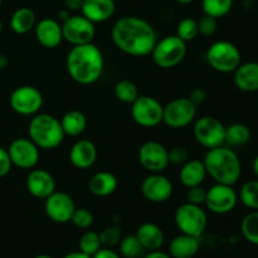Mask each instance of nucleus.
Returning <instances> with one entry per match:
<instances>
[{"instance_id": "nucleus-18", "label": "nucleus", "mask_w": 258, "mask_h": 258, "mask_svg": "<svg viewBox=\"0 0 258 258\" xmlns=\"http://www.w3.org/2000/svg\"><path fill=\"white\" fill-rule=\"evenodd\" d=\"M25 186L27 190L33 198L35 199H47L52 193H54L57 184L55 179L49 171L44 169L34 168L30 169L25 179Z\"/></svg>"}, {"instance_id": "nucleus-14", "label": "nucleus", "mask_w": 258, "mask_h": 258, "mask_svg": "<svg viewBox=\"0 0 258 258\" xmlns=\"http://www.w3.org/2000/svg\"><path fill=\"white\" fill-rule=\"evenodd\" d=\"M140 165L149 173H163L168 169L169 154L168 149L159 141H146L138 151Z\"/></svg>"}, {"instance_id": "nucleus-47", "label": "nucleus", "mask_w": 258, "mask_h": 258, "mask_svg": "<svg viewBox=\"0 0 258 258\" xmlns=\"http://www.w3.org/2000/svg\"><path fill=\"white\" fill-rule=\"evenodd\" d=\"M71 12L68 9H66V8H63V9H60L59 12H58V22L59 23H63L66 22V20L68 19V18L71 17Z\"/></svg>"}, {"instance_id": "nucleus-12", "label": "nucleus", "mask_w": 258, "mask_h": 258, "mask_svg": "<svg viewBox=\"0 0 258 258\" xmlns=\"http://www.w3.org/2000/svg\"><path fill=\"white\" fill-rule=\"evenodd\" d=\"M62 24L63 40L71 45H82L92 43L96 35L95 23L88 20L82 14L71 15Z\"/></svg>"}, {"instance_id": "nucleus-21", "label": "nucleus", "mask_w": 258, "mask_h": 258, "mask_svg": "<svg viewBox=\"0 0 258 258\" xmlns=\"http://www.w3.org/2000/svg\"><path fill=\"white\" fill-rule=\"evenodd\" d=\"M116 12L115 0H83L81 14L92 23H103Z\"/></svg>"}, {"instance_id": "nucleus-36", "label": "nucleus", "mask_w": 258, "mask_h": 258, "mask_svg": "<svg viewBox=\"0 0 258 258\" xmlns=\"http://www.w3.org/2000/svg\"><path fill=\"white\" fill-rule=\"evenodd\" d=\"M198 34V20L193 18H184L176 25V35L185 43L196 39Z\"/></svg>"}, {"instance_id": "nucleus-54", "label": "nucleus", "mask_w": 258, "mask_h": 258, "mask_svg": "<svg viewBox=\"0 0 258 258\" xmlns=\"http://www.w3.org/2000/svg\"><path fill=\"white\" fill-rule=\"evenodd\" d=\"M2 3H3V0H0V8H2Z\"/></svg>"}, {"instance_id": "nucleus-35", "label": "nucleus", "mask_w": 258, "mask_h": 258, "mask_svg": "<svg viewBox=\"0 0 258 258\" xmlns=\"http://www.w3.org/2000/svg\"><path fill=\"white\" fill-rule=\"evenodd\" d=\"M78 246H80L81 252L92 257L102 247L100 239V233H97L95 231H90V229H86L85 233L81 236Z\"/></svg>"}, {"instance_id": "nucleus-24", "label": "nucleus", "mask_w": 258, "mask_h": 258, "mask_svg": "<svg viewBox=\"0 0 258 258\" xmlns=\"http://www.w3.org/2000/svg\"><path fill=\"white\" fill-rule=\"evenodd\" d=\"M207 169L203 160L189 159L179 170V180L185 188L202 185L207 178Z\"/></svg>"}, {"instance_id": "nucleus-50", "label": "nucleus", "mask_w": 258, "mask_h": 258, "mask_svg": "<svg viewBox=\"0 0 258 258\" xmlns=\"http://www.w3.org/2000/svg\"><path fill=\"white\" fill-rule=\"evenodd\" d=\"M252 170H253L254 176L258 179V155L253 159V163H252Z\"/></svg>"}, {"instance_id": "nucleus-8", "label": "nucleus", "mask_w": 258, "mask_h": 258, "mask_svg": "<svg viewBox=\"0 0 258 258\" xmlns=\"http://www.w3.org/2000/svg\"><path fill=\"white\" fill-rule=\"evenodd\" d=\"M193 126V135L201 146L209 149L224 145L226 126L214 116H202L196 118Z\"/></svg>"}, {"instance_id": "nucleus-22", "label": "nucleus", "mask_w": 258, "mask_h": 258, "mask_svg": "<svg viewBox=\"0 0 258 258\" xmlns=\"http://www.w3.org/2000/svg\"><path fill=\"white\" fill-rule=\"evenodd\" d=\"M233 82L242 92H258V62L241 63L233 72Z\"/></svg>"}, {"instance_id": "nucleus-40", "label": "nucleus", "mask_w": 258, "mask_h": 258, "mask_svg": "<svg viewBox=\"0 0 258 258\" xmlns=\"http://www.w3.org/2000/svg\"><path fill=\"white\" fill-rule=\"evenodd\" d=\"M169 154V164L175 166H181L190 159L189 151L184 146H174L170 150H168Z\"/></svg>"}, {"instance_id": "nucleus-30", "label": "nucleus", "mask_w": 258, "mask_h": 258, "mask_svg": "<svg viewBox=\"0 0 258 258\" xmlns=\"http://www.w3.org/2000/svg\"><path fill=\"white\" fill-rule=\"evenodd\" d=\"M238 201L249 211H258V179L246 181L241 186Z\"/></svg>"}, {"instance_id": "nucleus-6", "label": "nucleus", "mask_w": 258, "mask_h": 258, "mask_svg": "<svg viewBox=\"0 0 258 258\" xmlns=\"http://www.w3.org/2000/svg\"><path fill=\"white\" fill-rule=\"evenodd\" d=\"M207 62L219 73H233L241 64L242 55L238 47L228 40H217L207 50Z\"/></svg>"}, {"instance_id": "nucleus-27", "label": "nucleus", "mask_w": 258, "mask_h": 258, "mask_svg": "<svg viewBox=\"0 0 258 258\" xmlns=\"http://www.w3.org/2000/svg\"><path fill=\"white\" fill-rule=\"evenodd\" d=\"M9 24L10 29L15 34H27L30 30L34 29L35 24H37V15H35L34 10L30 9V8H19L12 14Z\"/></svg>"}, {"instance_id": "nucleus-51", "label": "nucleus", "mask_w": 258, "mask_h": 258, "mask_svg": "<svg viewBox=\"0 0 258 258\" xmlns=\"http://www.w3.org/2000/svg\"><path fill=\"white\" fill-rule=\"evenodd\" d=\"M175 2L179 3V4H181V5H188V4H191L194 0H175Z\"/></svg>"}, {"instance_id": "nucleus-29", "label": "nucleus", "mask_w": 258, "mask_h": 258, "mask_svg": "<svg viewBox=\"0 0 258 258\" xmlns=\"http://www.w3.org/2000/svg\"><path fill=\"white\" fill-rule=\"evenodd\" d=\"M251 130L247 125L241 122L232 123L226 126V138H224V145L232 149L242 148L247 145L251 140Z\"/></svg>"}, {"instance_id": "nucleus-1", "label": "nucleus", "mask_w": 258, "mask_h": 258, "mask_svg": "<svg viewBox=\"0 0 258 258\" xmlns=\"http://www.w3.org/2000/svg\"><path fill=\"white\" fill-rule=\"evenodd\" d=\"M111 38L116 48L131 57L150 55L159 39L155 28L148 20L134 15L116 20L111 29Z\"/></svg>"}, {"instance_id": "nucleus-38", "label": "nucleus", "mask_w": 258, "mask_h": 258, "mask_svg": "<svg viewBox=\"0 0 258 258\" xmlns=\"http://www.w3.org/2000/svg\"><path fill=\"white\" fill-rule=\"evenodd\" d=\"M71 222L73 226L80 229H90L95 222V216L87 208H76Z\"/></svg>"}, {"instance_id": "nucleus-34", "label": "nucleus", "mask_w": 258, "mask_h": 258, "mask_svg": "<svg viewBox=\"0 0 258 258\" xmlns=\"http://www.w3.org/2000/svg\"><path fill=\"white\" fill-rule=\"evenodd\" d=\"M118 247H120V253L125 258H139L145 251L135 234L122 237Z\"/></svg>"}, {"instance_id": "nucleus-26", "label": "nucleus", "mask_w": 258, "mask_h": 258, "mask_svg": "<svg viewBox=\"0 0 258 258\" xmlns=\"http://www.w3.org/2000/svg\"><path fill=\"white\" fill-rule=\"evenodd\" d=\"M201 242L198 237L180 233L174 237L169 244V254L171 258H194L198 253Z\"/></svg>"}, {"instance_id": "nucleus-7", "label": "nucleus", "mask_w": 258, "mask_h": 258, "mask_svg": "<svg viewBox=\"0 0 258 258\" xmlns=\"http://www.w3.org/2000/svg\"><path fill=\"white\" fill-rule=\"evenodd\" d=\"M174 222L180 233L201 238L208 227V216L202 206L183 203L174 213Z\"/></svg>"}, {"instance_id": "nucleus-28", "label": "nucleus", "mask_w": 258, "mask_h": 258, "mask_svg": "<svg viewBox=\"0 0 258 258\" xmlns=\"http://www.w3.org/2000/svg\"><path fill=\"white\" fill-rule=\"evenodd\" d=\"M59 121L64 135L71 138L82 135L87 128V117L85 113L78 110L67 111Z\"/></svg>"}, {"instance_id": "nucleus-15", "label": "nucleus", "mask_w": 258, "mask_h": 258, "mask_svg": "<svg viewBox=\"0 0 258 258\" xmlns=\"http://www.w3.org/2000/svg\"><path fill=\"white\" fill-rule=\"evenodd\" d=\"M13 166L30 170L37 166L40 158V149L28 138H18L10 143L7 149Z\"/></svg>"}, {"instance_id": "nucleus-53", "label": "nucleus", "mask_w": 258, "mask_h": 258, "mask_svg": "<svg viewBox=\"0 0 258 258\" xmlns=\"http://www.w3.org/2000/svg\"><path fill=\"white\" fill-rule=\"evenodd\" d=\"M2 32H3V22L2 19H0V34H2Z\"/></svg>"}, {"instance_id": "nucleus-16", "label": "nucleus", "mask_w": 258, "mask_h": 258, "mask_svg": "<svg viewBox=\"0 0 258 258\" xmlns=\"http://www.w3.org/2000/svg\"><path fill=\"white\" fill-rule=\"evenodd\" d=\"M77 208L72 197L64 191L55 190L44 199L45 216L57 224H66L71 222L73 212Z\"/></svg>"}, {"instance_id": "nucleus-42", "label": "nucleus", "mask_w": 258, "mask_h": 258, "mask_svg": "<svg viewBox=\"0 0 258 258\" xmlns=\"http://www.w3.org/2000/svg\"><path fill=\"white\" fill-rule=\"evenodd\" d=\"M13 168L12 160H10L9 153L5 148L0 146V178H4L5 175L10 173Z\"/></svg>"}, {"instance_id": "nucleus-9", "label": "nucleus", "mask_w": 258, "mask_h": 258, "mask_svg": "<svg viewBox=\"0 0 258 258\" xmlns=\"http://www.w3.org/2000/svg\"><path fill=\"white\" fill-rule=\"evenodd\" d=\"M164 106L153 96H139L131 103V117L139 126L156 127L163 122Z\"/></svg>"}, {"instance_id": "nucleus-44", "label": "nucleus", "mask_w": 258, "mask_h": 258, "mask_svg": "<svg viewBox=\"0 0 258 258\" xmlns=\"http://www.w3.org/2000/svg\"><path fill=\"white\" fill-rule=\"evenodd\" d=\"M92 258H121L120 254L115 251L113 248H108V247H101Z\"/></svg>"}, {"instance_id": "nucleus-10", "label": "nucleus", "mask_w": 258, "mask_h": 258, "mask_svg": "<svg viewBox=\"0 0 258 258\" xmlns=\"http://www.w3.org/2000/svg\"><path fill=\"white\" fill-rule=\"evenodd\" d=\"M197 106L188 97L174 98L164 106L163 122L170 128H184L196 121Z\"/></svg>"}, {"instance_id": "nucleus-5", "label": "nucleus", "mask_w": 258, "mask_h": 258, "mask_svg": "<svg viewBox=\"0 0 258 258\" xmlns=\"http://www.w3.org/2000/svg\"><path fill=\"white\" fill-rule=\"evenodd\" d=\"M186 52H188L186 43L176 34H173L158 39L150 55L153 62L159 68L170 70L183 62Z\"/></svg>"}, {"instance_id": "nucleus-43", "label": "nucleus", "mask_w": 258, "mask_h": 258, "mask_svg": "<svg viewBox=\"0 0 258 258\" xmlns=\"http://www.w3.org/2000/svg\"><path fill=\"white\" fill-rule=\"evenodd\" d=\"M188 98L196 106L203 105V103L207 101V91L204 90V88H202V87L194 88V90L190 91Z\"/></svg>"}, {"instance_id": "nucleus-41", "label": "nucleus", "mask_w": 258, "mask_h": 258, "mask_svg": "<svg viewBox=\"0 0 258 258\" xmlns=\"http://www.w3.org/2000/svg\"><path fill=\"white\" fill-rule=\"evenodd\" d=\"M206 197H207V189L203 188L202 185L186 188L185 198L188 203L197 204V206H203L204 202H206Z\"/></svg>"}, {"instance_id": "nucleus-39", "label": "nucleus", "mask_w": 258, "mask_h": 258, "mask_svg": "<svg viewBox=\"0 0 258 258\" xmlns=\"http://www.w3.org/2000/svg\"><path fill=\"white\" fill-rule=\"evenodd\" d=\"M217 28H218V22H217L216 18L204 14L198 20V33L203 35V37H212V35H214L217 32Z\"/></svg>"}, {"instance_id": "nucleus-11", "label": "nucleus", "mask_w": 258, "mask_h": 258, "mask_svg": "<svg viewBox=\"0 0 258 258\" xmlns=\"http://www.w3.org/2000/svg\"><path fill=\"white\" fill-rule=\"evenodd\" d=\"M43 95L37 87L30 85L19 86L12 92L9 105L15 113L20 116H34L42 108Z\"/></svg>"}, {"instance_id": "nucleus-31", "label": "nucleus", "mask_w": 258, "mask_h": 258, "mask_svg": "<svg viewBox=\"0 0 258 258\" xmlns=\"http://www.w3.org/2000/svg\"><path fill=\"white\" fill-rule=\"evenodd\" d=\"M113 93L120 102L127 103V105H131L140 96L138 86L130 80L118 81L113 87Z\"/></svg>"}, {"instance_id": "nucleus-2", "label": "nucleus", "mask_w": 258, "mask_h": 258, "mask_svg": "<svg viewBox=\"0 0 258 258\" xmlns=\"http://www.w3.org/2000/svg\"><path fill=\"white\" fill-rule=\"evenodd\" d=\"M66 68L76 83L90 86L97 82L105 70V57L95 43L73 45L66 57Z\"/></svg>"}, {"instance_id": "nucleus-19", "label": "nucleus", "mask_w": 258, "mask_h": 258, "mask_svg": "<svg viewBox=\"0 0 258 258\" xmlns=\"http://www.w3.org/2000/svg\"><path fill=\"white\" fill-rule=\"evenodd\" d=\"M37 42L47 49H54L63 42L62 24L54 18H43L34 27Z\"/></svg>"}, {"instance_id": "nucleus-20", "label": "nucleus", "mask_w": 258, "mask_h": 258, "mask_svg": "<svg viewBox=\"0 0 258 258\" xmlns=\"http://www.w3.org/2000/svg\"><path fill=\"white\" fill-rule=\"evenodd\" d=\"M97 148H96L95 144L91 140L82 139V140L76 141L71 146L68 158H70L71 164L76 169L86 170V169H90L91 166H93V164L97 160Z\"/></svg>"}, {"instance_id": "nucleus-13", "label": "nucleus", "mask_w": 258, "mask_h": 258, "mask_svg": "<svg viewBox=\"0 0 258 258\" xmlns=\"http://www.w3.org/2000/svg\"><path fill=\"white\" fill-rule=\"evenodd\" d=\"M238 203V193L232 185L216 183L207 189L206 204L207 209L214 214H228L236 208Z\"/></svg>"}, {"instance_id": "nucleus-3", "label": "nucleus", "mask_w": 258, "mask_h": 258, "mask_svg": "<svg viewBox=\"0 0 258 258\" xmlns=\"http://www.w3.org/2000/svg\"><path fill=\"white\" fill-rule=\"evenodd\" d=\"M207 174L216 183L232 185L238 183L242 175V163L234 149L227 145L209 149L203 159Z\"/></svg>"}, {"instance_id": "nucleus-37", "label": "nucleus", "mask_w": 258, "mask_h": 258, "mask_svg": "<svg viewBox=\"0 0 258 258\" xmlns=\"http://www.w3.org/2000/svg\"><path fill=\"white\" fill-rule=\"evenodd\" d=\"M122 237V231L116 224L106 227L100 233L101 244H102V247H108V248H113V247L118 246Z\"/></svg>"}, {"instance_id": "nucleus-17", "label": "nucleus", "mask_w": 258, "mask_h": 258, "mask_svg": "<svg viewBox=\"0 0 258 258\" xmlns=\"http://www.w3.org/2000/svg\"><path fill=\"white\" fill-rule=\"evenodd\" d=\"M174 185L163 173H150L141 183V194L151 203H165L171 198Z\"/></svg>"}, {"instance_id": "nucleus-45", "label": "nucleus", "mask_w": 258, "mask_h": 258, "mask_svg": "<svg viewBox=\"0 0 258 258\" xmlns=\"http://www.w3.org/2000/svg\"><path fill=\"white\" fill-rule=\"evenodd\" d=\"M83 0H64V8L70 12H77L82 8Z\"/></svg>"}, {"instance_id": "nucleus-33", "label": "nucleus", "mask_w": 258, "mask_h": 258, "mask_svg": "<svg viewBox=\"0 0 258 258\" xmlns=\"http://www.w3.org/2000/svg\"><path fill=\"white\" fill-rule=\"evenodd\" d=\"M241 233L247 242L258 246V211H251L241 222Z\"/></svg>"}, {"instance_id": "nucleus-49", "label": "nucleus", "mask_w": 258, "mask_h": 258, "mask_svg": "<svg viewBox=\"0 0 258 258\" xmlns=\"http://www.w3.org/2000/svg\"><path fill=\"white\" fill-rule=\"evenodd\" d=\"M9 64V60H8V57L4 54V53L0 52V71L7 68V66Z\"/></svg>"}, {"instance_id": "nucleus-32", "label": "nucleus", "mask_w": 258, "mask_h": 258, "mask_svg": "<svg viewBox=\"0 0 258 258\" xmlns=\"http://www.w3.org/2000/svg\"><path fill=\"white\" fill-rule=\"evenodd\" d=\"M233 3L234 0H202V9L206 15L219 19L231 12Z\"/></svg>"}, {"instance_id": "nucleus-52", "label": "nucleus", "mask_w": 258, "mask_h": 258, "mask_svg": "<svg viewBox=\"0 0 258 258\" xmlns=\"http://www.w3.org/2000/svg\"><path fill=\"white\" fill-rule=\"evenodd\" d=\"M34 258H52V257L48 256V254H38V256H35Z\"/></svg>"}, {"instance_id": "nucleus-25", "label": "nucleus", "mask_w": 258, "mask_h": 258, "mask_svg": "<svg viewBox=\"0 0 258 258\" xmlns=\"http://www.w3.org/2000/svg\"><path fill=\"white\" fill-rule=\"evenodd\" d=\"M118 186V180L115 174L110 171H98L88 180V190L91 194L100 198L112 196Z\"/></svg>"}, {"instance_id": "nucleus-4", "label": "nucleus", "mask_w": 258, "mask_h": 258, "mask_svg": "<svg viewBox=\"0 0 258 258\" xmlns=\"http://www.w3.org/2000/svg\"><path fill=\"white\" fill-rule=\"evenodd\" d=\"M29 139L42 150H54L64 140L60 121L49 113H37L28 123Z\"/></svg>"}, {"instance_id": "nucleus-48", "label": "nucleus", "mask_w": 258, "mask_h": 258, "mask_svg": "<svg viewBox=\"0 0 258 258\" xmlns=\"http://www.w3.org/2000/svg\"><path fill=\"white\" fill-rule=\"evenodd\" d=\"M62 258H92L91 256H88V254L83 253V252L81 251H75V252H70V253L64 254Z\"/></svg>"}, {"instance_id": "nucleus-46", "label": "nucleus", "mask_w": 258, "mask_h": 258, "mask_svg": "<svg viewBox=\"0 0 258 258\" xmlns=\"http://www.w3.org/2000/svg\"><path fill=\"white\" fill-rule=\"evenodd\" d=\"M143 258H171V257H170V254H168V253H165V252L158 249V251L148 252V253H146Z\"/></svg>"}, {"instance_id": "nucleus-23", "label": "nucleus", "mask_w": 258, "mask_h": 258, "mask_svg": "<svg viewBox=\"0 0 258 258\" xmlns=\"http://www.w3.org/2000/svg\"><path fill=\"white\" fill-rule=\"evenodd\" d=\"M135 236L138 237L143 248L148 252L158 251L164 246V242H165V234L161 227L153 222H145L140 224L136 229Z\"/></svg>"}]
</instances>
